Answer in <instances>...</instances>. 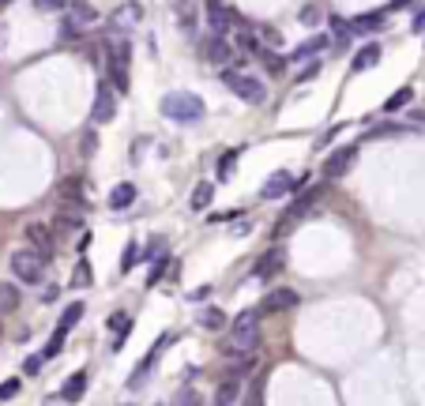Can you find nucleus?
Here are the masks:
<instances>
[{
	"label": "nucleus",
	"instance_id": "1",
	"mask_svg": "<svg viewBox=\"0 0 425 406\" xmlns=\"http://www.w3.org/2000/svg\"><path fill=\"white\" fill-rule=\"evenodd\" d=\"M162 113L170 117L173 124H200L207 106H203V98L192 95V90H170V95L162 98Z\"/></svg>",
	"mask_w": 425,
	"mask_h": 406
},
{
	"label": "nucleus",
	"instance_id": "2",
	"mask_svg": "<svg viewBox=\"0 0 425 406\" xmlns=\"http://www.w3.org/2000/svg\"><path fill=\"white\" fill-rule=\"evenodd\" d=\"M260 350V324H256V312H241L234 320V331L226 339V354H256Z\"/></svg>",
	"mask_w": 425,
	"mask_h": 406
},
{
	"label": "nucleus",
	"instance_id": "3",
	"mask_svg": "<svg viewBox=\"0 0 425 406\" xmlns=\"http://www.w3.org/2000/svg\"><path fill=\"white\" fill-rule=\"evenodd\" d=\"M12 275H15L19 282H26V286L42 282V275H45V256L34 252L31 245H26V248H15V252H12Z\"/></svg>",
	"mask_w": 425,
	"mask_h": 406
},
{
	"label": "nucleus",
	"instance_id": "4",
	"mask_svg": "<svg viewBox=\"0 0 425 406\" xmlns=\"http://www.w3.org/2000/svg\"><path fill=\"white\" fill-rule=\"evenodd\" d=\"M223 83H226V90L234 98H241L248 102V106H260V102L267 98V87L256 76H241V72H223Z\"/></svg>",
	"mask_w": 425,
	"mask_h": 406
},
{
	"label": "nucleus",
	"instance_id": "5",
	"mask_svg": "<svg viewBox=\"0 0 425 406\" xmlns=\"http://www.w3.org/2000/svg\"><path fill=\"white\" fill-rule=\"evenodd\" d=\"M95 19H98V12L87 4V0H72V4H68V15H64V26H61V38H64V42L76 38V34H83Z\"/></svg>",
	"mask_w": 425,
	"mask_h": 406
},
{
	"label": "nucleus",
	"instance_id": "6",
	"mask_svg": "<svg viewBox=\"0 0 425 406\" xmlns=\"http://www.w3.org/2000/svg\"><path fill=\"white\" fill-rule=\"evenodd\" d=\"M207 26H211V34H218V38H223L230 26H245V19L237 12H230L223 0H207Z\"/></svg>",
	"mask_w": 425,
	"mask_h": 406
},
{
	"label": "nucleus",
	"instance_id": "7",
	"mask_svg": "<svg viewBox=\"0 0 425 406\" xmlns=\"http://www.w3.org/2000/svg\"><path fill=\"white\" fill-rule=\"evenodd\" d=\"M113 117H117L113 87H109V83H98V90H95V106H90V121H95V124H109Z\"/></svg>",
	"mask_w": 425,
	"mask_h": 406
},
{
	"label": "nucleus",
	"instance_id": "8",
	"mask_svg": "<svg viewBox=\"0 0 425 406\" xmlns=\"http://www.w3.org/2000/svg\"><path fill=\"white\" fill-rule=\"evenodd\" d=\"M354 162H358V143L339 147V151H331L324 159V177H346Z\"/></svg>",
	"mask_w": 425,
	"mask_h": 406
},
{
	"label": "nucleus",
	"instance_id": "9",
	"mask_svg": "<svg viewBox=\"0 0 425 406\" xmlns=\"http://www.w3.org/2000/svg\"><path fill=\"white\" fill-rule=\"evenodd\" d=\"M200 57L207 60V64H215V68H223V64L230 60L226 38H218V34H207V38H203V45H200Z\"/></svg>",
	"mask_w": 425,
	"mask_h": 406
},
{
	"label": "nucleus",
	"instance_id": "10",
	"mask_svg": "<svg viewBox=\"0 0 425 406\" xmlns=\"http://www.w3.org/2000/svg\"><path fill=\"white\" fill-rule=\"evenodd\" d=\"M286 267V248L282 245H275V248H267V252L260 256V263H256V279H271V275H279Z\"/></svg>",
	"mask_w": 425,
	"mask_h": 406
},
{
	"label": "nucleus",
	"instance_id": "11",
	"mask_svg": "<svg viewBox=\"0 0 425 406\" xmlns=\"http://www.w3.org/2000/svg\"><path fill=\"white\" fill-rule=\"evenodd\" d=\"M23 234H26V245H31L34 252H42L45 260H49V256H53V234H49V226H42V222H31V226L23 229Z\"/></svg>",
	"mask_w": 425,
	"mask_h": 406
},
{
	"label": "nucleus",
	"instance_id": "12",
	"mask_svg": "<svg viewBox=\"0 0 425 406\" xmlns=\"http://www.w3.org/2000/svg\"><path fill=\"white\" fill-rule=\"evenodd\" d=\"M166 343H170V335H162L159 343H154V350H151V354H147L143 362H140V365L132 368V376H128V387H132V391H136V387H143V380H147V373H151V368L159 365V350H162Z\"/></svg>",
	"mask_w": 425,
	"mask_h": 406
},
{
	"label": "nucleus",
	"instance_id": "13",
	"mask_svg": "<svg viewBox=\"0 0 425 406\" xmlns=\"http://www.w3.org/2000/svg\"><path fill=\"white\" fill-rule=\"evenodd\" d=\"M143 19V8L136 4V0H128V4L113 8V15H109V23H113V31H132L136 23Z\"/></svg>",
	"mask_w": 425,
	"mask_h": 406
},
{
	"label": "nucleus",
	"instance_id": "14",
	"mask_svg": "<svg viewBox=\"0 0 425 406\" xmlns=\"http://www.w3.org/2000/svg\"><path fill=\"white\" fill-rule=\"evenodd\" d=\"M294 181L298 177H290V173H271V177L264 181V188H260V200H282L286 192H294Z\"/></svg>",
	"mask_w": 425,
	"mask_h": 406
},
{
	"label": "nucleus",
	"instance_id": "15",
	"mask_svg": "<svg viewBox=\"0 0 425 406\" xmlns=\"http://www.w3.org/2000/svg\"><path fill=\"white\" fill-rule=\"evenodd\" d=\"M241 376H226L218 384V395H215V406H241Z\"/></svg>",
	"mask_w": 425,
	"mask_h": 406
},
{
	"label": "nucleus",
	"instance_id": "16",
	"mask_svg": "<svg viewBox=\"0 0 425 406\" xmlns=\"http://www.w3.org/2000/svg\"><path fill=\"white\" fill-rule=\"evenodd\" d=\"M298 301H301L298 293H294V290H286V286H282V290H271V293H267L260 309H264V312H286V309H294Z\"/></svg>",
	"mask_w": 425,
	"mask_h": 406
},
{
	"label": "nucleus",
	"instance_id": "17",
	"mask_svg": "<svg viewBox=\"0 0 425 406\" xmlns=\"http://www.w3.org/2000/svg\"><path fill=\"white\" fill-rule=\"evenodd\" d=\"M380 57H384V49L376 42H369V45H362V49L354 53L350 68H354V72H369V68H376V64H380Z\"/></svg>",
	"mask_w": 425,
	"mask_h": 406
},
{
	"label": "nucleus",
	"instance_id": "18",
	"mask_svg": "<svg viewBox=\"0 0 425 406\" xmlns=\"http://www.w3.org/2000/svg\"><path fill=\"white\" fill-rule=\"evenodd\" d=\"M87 368H79V373H72L68 380H64V387H61V399L64 403H79L83 399V391H87Z\"/></svg>",
	"mask_w": 425,
	"mask_h": 406
},
{
	"label": "nucleus",
	"instance_id": "19",
	"mask_svg": "<svg viewBox=\"0 0 425 406\" xmlns=\"http://www.w3.org/2000/svg\"><path fill=\"white\" fill-rule=\"evenodd\" d=\"M384 26V12H365L350 19V34H376Z\"/></svg>",
	"mask_w": 425,
	"mask_h": 406
},
{
	"label": "nucleus",
	"instance_id": "20",
	"mask_svg": "<svg viewBox=\"0 0 425 406\" xmlns=\"http://www.w3.org/2000/svg\"><path fill=\"white\" fill-rule=\"evenodd\" d=\"M328 45H331V38H328V34H316V38H309V42H301V45H298V49H294V53H290V60H312V57H316V53H320V49H328Z\"/></svg>",
	"mask_w": 425,
	"mask_h": 406
},
{
	"label": "nucleus",
	"instance_id": "21",
	"mask_svg": "<svg viewBox=\"0 0 425 406\" xmlns=\"http://www.w3.org/2000/svg\"><path fill=\"white\" fill-rule=\"evenodd\" d=\"M136 203V184L132 181H121L113 192H109V207L113 211H125V207H132Z\"/></svg>",
	"mask_w": 425,
	"mask_h": 406
},
{
	"label": "nucleus",
	"instance_id": "22",
	"mask_svg": "<svg viewBox=\"0 0 425 406\" xmlns=\"http://www.w3.org/2000/svg\"><path fill=\"white\" fill-rule=\"evenodd\" d=\"M211 203H215V184H211V181H200L196 188H192L189 207H192V211H207Z\"/></svg>",
	"mask_w": 425,
	"mask_h": 406
},
{
	"label": "nucleus",
	"instance_id": "23",
	"mask_svg": "<svg viewBox=\"0 0 425 406\" xmlns=\"http://www.w3.org/2000/svg\"><path fill=\"white\" fill-rule=\"evenodd\" d=\"M19 309V286L15 282H0V316Z\"/></svg>",
	"mask_w": 425,
	"mask_h": 406
},
{
	"label": "nucleus",
	"instance_id": "24",
	"mask_svg": "<svg viewBox=\"0 0 425 406\" xmlns=\"http://www.w3.org/2000/svg\"><path fill=\"white\" fill-rule=\"evenodd\" d=\"M61 196L72 203V207H83V181L79 177H72V181H64L61 184Z\"/></svg>",
	"mask_w": 425,
	"mask_h": 406
},
{
	"label": "nucleus",
	"instance_id": "25",
	"mask_svg": "<svg viewBox=\"0 0 425 406\" xmlns=\"http://www.w3.org/2000/svg\"><path fill=\"white\" fill-rule=\"evenodd\" d=\"M79 320H83V301H72L68 309L61 312V331H72V327L79 324Z\"/></svg>",
	"mask_w": 425,
	"mask_h": 406
},
{
	"label": "nucleus",
	"instance_id": "26",
	"mask_svg": "<svg viewBox=\"0 0 425 406\" xmlns=\"http://www.w3.org/2000/svg\"><path fill=\"white\" fill-rule=\"evenodd\" d=\"M173 12H177V19H181L184 31H192V26H196V8H192V0H177V4H173Z\"/></svg>",
	"mask_w": 425,
	"mask_h": 406
},
{
	"label": "nucleus",
	"instance_id": "27",
	"mask_svg": "<svg viewBox=\"0 0 425 406\" xmlns=\"http://www.w3.org/2000/svg\"><path fill=\"white\" fill-rule=\"evenodd\" d=\"M57 234H72V229H83V218H79V211H64V215H57Z\"/></svg>",
	"mask_w": 425,
	"mask_h": 406
},
{
	"label": "nucleus",
	"instance_id": "28",
	"mask_svg": "<svg viewBox=\"0 0 425 406\" xmlns=\"http://www.w3.org/2000/svg\"><path fill=\"white\" fill-rule=\"evenodd\" d=\"M410 98H414V90H410V87H399V90H395L392 98L384 102V113H399V109H403V106H406V102H410Z\"/></svg>",
	"mask_w": 425,
	"mask_h": 406
},
{
	"label": "nucleus",
	"instance_id": "29",
	"mask_svg": "<svg viewBox=\"0 0 425 406\" xmlns=\"http://www.w3.org/2000/svg\"><path fill=\"white\" fill-rule=\"evenodd\" d=\"M200 327H207V331H223L226 327V312L223 309H207L200 316Z\"/></svg>",
	"mask_w": 425,
	"mask_h": 406
},
{
	"label": "nucleus",
	"instance_id": "30",
	"mask_svg": "<svg viewBox=\"0 0 425 406\" xmlns=\"http://www.w3.org/2000/svg\"><path fill=\"white\" fill-rule=\"evenodd\" d=\"M170 267H173V260H170V256H154V267H151V271H147V286L162 282V275L170 271Z\"/></svg>",
	"mask_w": 425,
	"mask_h": 406
},
{
	"label": "nucleus",
	"instance_id": "31",
	"mask_svg": "<svg viewBox=\"0 0 425 406\" xmlns=\"http://www.w3.org/2000/svg\"><path fill=\"white\" fill-rule=\"evenodd\" d=\"M170 406H203V399H200L196 387H181V391L173 395V403H170Z\"/></svg>",
	"mask_w": 425,
	"mask_h": 406
},
{
	"label": "nucleus",
	"instance_id": "32",
	"mask_svg": "<svg viewBox=\"0 0 425 406\" xmlns=\"http://www.w3.org/2000/svg\"><path fill=\"white\" fill-rule=\"evenodd\" d=\"M237 49H245V53H264L260 42H256V34L245 31V26H237Z\"/></svg>",
	"mask_w": 425,
	"mask_h": 406
},
{
	"label": "nucleus",
	"instance_id": "33",
	"mask_svg": "<svg viewBox=\"0 0 425 406\" xmlns=\"http://www.w3.org/2000/svg\"><path fill=\"white\" fill-rule=\"evenodd\" d=\"M237 154H241V151L234 147V151H226L223 159H218V181H230V177H234V162H237Z\"/></svg>",
	"mask_w": 425,
	"mask_h": 406
},
{
	"label": "nucleus",
	"instance_id": "34",
	"mask_svg": "<svg viewBox=\"0 0 425 406\" xmlns=\"http://www.w3.org/2000/svg\"><path fill=\"white\" fill-rule=\"evenodd\" d=\"M136 260H140V245H136V241H128V245H125V256H121V267H117V271L128 275V271L136 267Z\"/></svg>",
	"mask_w": 425,
	"mask_h": 406
},
{
	"label": "nucleus",
	"instance_id": "35",
	"mask_svg": "<svg viewBox=\"0 0 425 406\" xmlns=\"http://www.w3.org/2000/svg\"><path fill=\"white\" fill-rule=\"evenodd\" d=\"M64 335H68V331H61V327H57V335H53L49 343H45V350H42V357H45V362H49V357H57L61 350H64Z\"/></svg>",
	"mask_w": 425,
	"mask_h": 406
},
{
	"label": "nucleus",
	"instance_id": "36",
	"mask_svg": "<svg viewBox=\"0 0 425 406\" xmlns=\"http://www.w3.org/2000/svg\"><path fill=\"white\" fill-rule=\"evenodd\" d=\"M331 34H335V42H350V38H354V34H350V19L331 15Z\"/></svg>",
	"mask_w": 425,
	"mask_h": 406
},
{
	"label": "nucleus",
	"instance_id": "37",
	"mask_svg": "<svg viewBox=\"0 0 425 406\" xmlns=\"http://www.w3.org/2000/svg\"><path fill=\"white\" fill-rule=\"evenodd\" d=\"M106 327H109V331H117V335H121V331H132V316H128V312H113Z\"/></svg>",
	"mask_w": 425,
	"mask_h": 406
},
{
	"label": "nucleus",
	"instance_id": "38",
	"mask_svg": "<svg viewBox=\"0 0 425 406\" xmlns=\"http://www.w3.org/2000/svg\"><path fill=\"white\" fill-rule=\"evenodd\" d=\"M410 128H403V124H380V128H373L369 132V140H380V136H406Z\"/></svg>",
	"mask_w": 425,
	"mask_h": 406
},
{
	"label": "nucleus",
	"instance_id": "39",
	"mask_svg": "<svg viewBox=\"0 0 425 406\" xmlns=\"http://www.w3.org/2000/svg\"><path fill=\"white\" fill-rule=\"evenodd\" d=\"M72 0H34V8L38 12H68Z\"/></svg>",
	"mask_w": 425,
	"mask_h": 406
},
{
	"label": "nucleus",
	"instance_id": "40",
	"mask_svg": "<svg viewBox=\"0 0 425 406\" xmlns=\"http://www.w3.org/2000/svg\"><path fill=\"white\" fill-rule=\"evenodd\" d=\"M90 279H95V275H90V267H87V263H79V267H76V275H72V286H87Z\"/></svg>",
	"mask_w": 425,
	"mask_h": 406
},
{
	"label": "nucleus",
	"instance_id": "41",
	"mask_svg": "<svg viewBox=\"0 0 425 406\" xmlns=\"http://www.w3.org/2000/svg\"><path fill=\"white\" fill-rule=\"evenodd\" d=\"M12 395H19V380H4V384H0V399H12Z\"/></svg>",
	"mask_w": 425,
	"mask_h": 406
},
{
	"label": "nucleus",
	"instance_id": "42",
	"mask_svg": "<svg viewBox=\"0 0 425 406\" xmlns=\"http://www.w3.org/2000/svg\"><path fill=\"white\" fill-rule=\"evenodd\" d=\"M260 38L271 45V49H279V45H282V34H279V31H260Z\"/></svg>",
	"mask_w": 425,
	"mask_h": 406
},
{
	"label": "nucleus",
	"instance_id": "43",
	"mask_svg": "<svg viewBox=\"0 0 425 406\" xmlns=\"http://www.w3.org/2000/svg\"><path fill=\"white\" fill-rule=\"evenodd\" d=\"M95 147H98V136L87 132V136H83V147H79V151H83V154H95Z\"/></svg>",
	"mask_w": 425,
	"mask_h": 406
},
{
	"label": "nucleus",
	"instance_id": "44",
	"mask_svg": "<svg viewBox=\"0 0 425 406\" xmlns=\"http://www.w3.org/2000/svg\"><path fill=\"white\" fill-rule=\"evenodd\" d=\"M410 31H414V34H418V38H422V34H425V8H422V12H418V15H414V23H410Z\"/></svg>",
	"mask_w": 425,
	"mask_h": 406
},
{
	"label": "nucleus",
	"instance_id": "45",
	"mask_svg": "<svg viewBox=\"0 0 425 406\" xmlns=\"http://www.w3.org/2000/svg\"><path fill=\"white\" fill-rule=\"evenodd\" d=\"M211 293H215L211 286H200V290H192V293H189V301H207Z\"/></svg>",
	"mask_w": 425,
	"mask_h": 406
},
{
	"label": "nucleus",
	"instance_id": "46",
	"mask_svg": "<svg viewBox=\"0 0 425 406\" xmlns=\"http://www.w3.org/2000/svg\"><path fill=\"white\" fill-rule=\"evenodd\" d=\"M42 362H45L42 354H38V357H26V365H23V368H26V373H38V368H42Z\"/></svg>",
	"mask_w": 425,
	"mask_h": 406
},
{
	"label": "nucleus",
	"instance_id": "47",
	"mask_svg": "<svg viewBox=\"0 0 425 406\" xmlns=\"http://www.w3.org/2000/svg\"><path fill=\"white\" fill-rule=\"evenodd\" d=\"M316 72H320V64H316V60H312V64H309V68H305V72H301V76H298V83H305V79H312V76H316Z\"/></svg>",
	"mask_w": 425,
	"mask_h": 406
},
{
	"label": "nucleus",
	"instance_id": "48",
	"mask_svg": "<svg viewBox=\"0 0 425 406\" xmlns=\"http://www.w3.org/2000/svg\"><path fill=\"white\" fill-rule=\"evenodd\" d=\"M410 121H414V124H425V109H418V113H410Z\"/></svg>",
	"mask_w": 425,
	"mask_h": 406
},
{
	"label": "nucleus",
	"instance_id": "49",
	"mask_svg": "<svg viewBox=\"0 0 425 406\" xmlns=\"http://www.w3.org/2000/svg\"><path fill=\"white\" fill-rule=\"evenodd\" d=\"M0 4H8V0H0Z\"/></svg>",
	"mask_w": 425,
	"mask_h": 406
}]
</instances>
